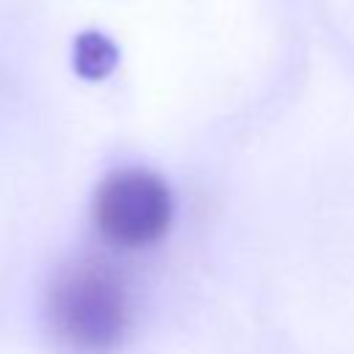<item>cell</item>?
<instances>
[{
	"label": "cell",
	"instance_id": "obj_1",
	"mask_svg": "<svg viewBox=\"0 0 354 354\" xmlns=\"http://www.w3.org/2000/svg\"><path fill=\"white\" fill-rule=\"evenodd\" d=\"M47 321L55 340L69 351L111 354L133 324L130 288L108 263L75 260L50 285Z\"/></svg>",
	"mask_w": 354,
	"mask_h": 354
},
{
	"label": "cell",
	"instance_id": "obj_2",
	"mask_svg": "<svg viewBox=\"0 0 354 354\" xmlns=\"http://www.w3.org/2000/svg\"><path fill=\"white\" fill-rule=\"evenodd\" d=\"M91 213L105 241L141 249L169 232L174 196L160 174L149 169H119L97 185Z\"/></svg>",
	"mask_w": 354,
	"mask_h": 354
},
{
	"label": "cell",
	"instance_id": "obj_3",
	"mask_svg": "<svg viewBox=\"0 0 354 354\" xmlns=\"http://www.w3.org/2000/svg\"><path fill=\"white\" fill-rule=\"evenodd\" d=\"M119 64V47L102 30H83L72 44V66L83 80H105Z\"/></svg>",
	"mask_w": 354,
	"mask_h": 354
}]
</instances>
